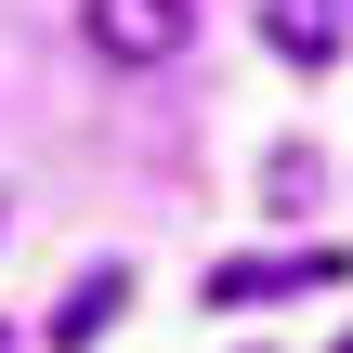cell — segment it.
<instances>
[{
  "label": "cell",
  "instance_id": "1",
  "mask_svg": "<svg viewBox=\"0 0 353 353\" xmlns=\"http://www.w3.org/2000/svg\"><path fill=\"white\" fill-rule=\"evenodd\" d=\"M79 26H92L105 65H170L196 39V0H79Z\"/></svg>",
  "mask_w": 353,
  "mask_h": 353
},
{
  "label": "cell",
  "instance_id": "2",
  "mask_svg": "<svg viewBox=\"0 0 353 353\" xmlns=\"http://www.w3.org/2000/svg\"><path fill=\"white\" fill-rule=\"evenodd\" d=\"M353 262L341 249H288V262H223L210 275V314H249V301H275V288H341Z\"/></svg>",
  "mask_w": 353,
  "mask_h": 353
},
{
  "label": "cell",
  "instance_id": "3",
  "mask_svg": "<svg viewBox=\"0 0 353 353\" xmlns=\"http://www.w3.org/2000/svg\"><path fill=\"white\" fill-rule=\"evenodd\" d=\"M262 39H275L288 65H327V52H341V0H262Z\"/></svg>",
  "mask_w": 353,
  "mask_h": 353
},
{
  "label": "cell",
  "instance_id": "4",
  "mask_svg": "<svg viewBox=\"0 0 353 353\" xmlns=\"http://www.w3.org/2000/svg\"><path fill=\"white\" fill-rule=\"evenodd\" d=\"M118 301H131V275H118V262H92V275L65 288V314H52V341H65V353H79V341H105V327H118Z\"/></svg>",
  "mask_w": 353,
  "mask_h": 353
},
{
  "label": "cell",
  "instance_id": "5",
  "mask_svg": "<svg viewBox=\"0 0 353 353\" xmlns=\"http://www.w3.org/2000/svg\"><path fill=\"white\" fill-rule=\"evenodd\" d=\"M0 353H13V341H0Z\"/></svg>",
  "mask_w": 353,
  "mask_h": 353
},
{
  "label": "cell",
  "instance_id": "6",
  "mask_svg": "<svg viewBox=\"0 0 353 353\" xmlns=\"http://www.w3.org/2000/svg\"><path fill=\"white\" fill-rule=\"evenodd\" d=\"M341 353H353V341H341Z\"/></svg>",
  "mask_w": 353,
  "mask_h": 353
}]
</instances>
